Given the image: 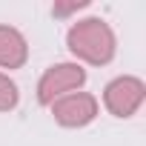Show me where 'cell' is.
<instances>
[{"mask_svg":"<svg viewBox=\"0 0 146 146\" xmlns=\"http://www.w3.org/2000/svg\"><path fill=\"white\" fill-rule=\"evenodd\" d=\"M146 100V83L135 75H120L106 83L103 89V106L115 117H132Z\"/></svg>","mask_w":146,"mask_h":146,"instance_id":"3","label":"cell"},{"mask_svg":"<svg viewBox=\"0 0 146 146\" xmlns=\"http://www.w3.org/2000/svg\"><path fill=\"white\" fill-rule=\"evenodd\" d=\"M66 46L80 63L106 66L117 54V37L103 17H83L66 32Z\"/></svg>","mask_w":146,"mask_h":146,"instance_id":"1","label":"cell"},{"mask_svg":"<svg viewBox=\"0 0 146 146\" xmlns=\"http://www.w3.org/2000/svg\"><path fill=\"white\" fill-rule=\"evenodd\" d=\"M52 117L54 123L66 126V129H83L98 117V98L89 92H69L63 98H57L52 106Z\"/></svg>","mask_w":146,"mask_h":146,"instance_id":"4","label":"cell"},{"mask_svg":"<svg viewBox=\"0 0 146 146\" xmlns=\"http://www.w3.org/2000/svg\"><path fill=\"white\" fill-rule=\"evenodd\" d=\"M80 9H89V0H72V3H54L52 6V15L54 17H69Z\"/></svg>","mask_w":146,"mask_h":146,"instance_id":"7","label":"cell"},{"mask_svg":"<svg viewBox=\"0 0 146 146\" xmlns=\"http://www.w3.org/2000/svg\"><path fill=\"white\" fill-rule=\"evenodd\" d=\"M83 83H86V69L80 63H54L37 80V103L52 106L57 98L69 92H80Z\"/></svg>","mask_w":146,"mask_h":146,"instance_id":"2","label":"cell"},{"mask_svg":"<svg viewBox=\"0 0 146 146\" xmlns=\"http://www.w3.org/2000/svg\"><path fill=\"white\" fill-rule=\"evenodd\" d=\"M29 60V43L23 32L0 23V69H23Z\"/></svg>","mask_w":146,"mask_h":146,"instance_id":"5","label":"cell"},{"mask_svg":"<svg viewBox=\"0 0 146 146\" xmlns=\"http://www.w3.org/2000/svg\"><path fill=\"white\" fill-rule=\"evenodd\" d=\"M17 103H20L17 83H15L9 75L0 72V112H12V109H17Z\"/></svg>","mask_w":146,"mask_h":146,"instance_id":"6","label":"cell"}]
</instances>
